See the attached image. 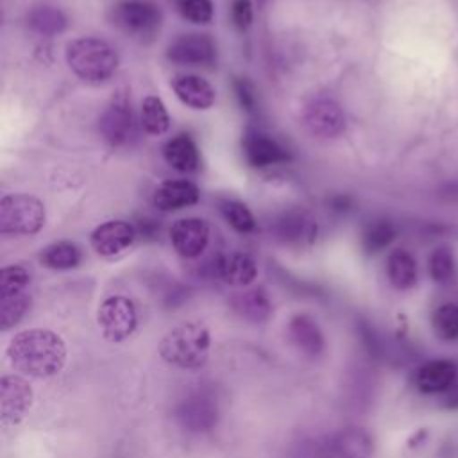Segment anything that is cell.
<instances>
[{
	"label": "cell",
	"instance_id": "d6a6232c",
	"mask_svg": "<svg viewBox=\"0 0 458 458\" xmlns=\"http://www.w3.org/2000/svg\"><path fill=\"white\" fill-rule=\"evenodd\" d=\"M2 301V329L7 331L11 327H14L29 311L30 308V293L29 292H21V293H14V295H5L0 297Z\"/></svg>",
	"mask_w": 458,
	"mask_h": 458
},
{
	"label": "cell",
	"instance_id": "ffe728a7",
	"mask_svg": "<svg viewBox=\"0 0 458 458\" xmlns=\"http://www.w3.org/2000/svg\"><path fill=\"white\" fill-rule=\"evenodd\" d=\"M172 89L175 97L188 107L206 111L215 104L216 91L209 81L195 73H179L172 79Z\"/></svg>",
	"mask_w": 458,
	"mask_h": 458
},
{
	"label": "cell",
	"instance_id": "ac0fdd59",
	"mask_svg": "<svg viewBox=\"0 0 458 458\" xmlns=\"http://www.w3.org/2000/svg\"><path fill=\"white\" fill-rule=\"evenodd\" d=\"M290 342L308 358H318L326 351V338L318 322L308 313H295L288 320Z\"/></svg>",
	"mask_w": 458,
	"mask_h": 458
},
{
	"label": "cell",
	"instance_id": "4316f807",
	"mask_svg": "<svg viewBox=\"0 0 458 458\" xmlns=\"http://www.w3.org/2000/svg\"><path fill=\"white\" fill-rule=\"evenodd\" d=\"M140 125L150 136H161L170 127V116L165 102L156 95H147L140 107Z\"/></svg>",
	"mask_w": 458,
	"mask_h": 458
},
{
	"label": "cell",
	"instance_id": "484cf974",
	"mask_svg": "<svg viewBox=\"0 0 458 458\" xmlns=\"http://www.w3.org/2000/svg\"><path fill=\"white\" fill-rule=\"evenodd\" d=\"M39 263L50 270H72L82 259L81 249L72 242H54L41 249Z\"/></svg>",
	"mask_w": 458,
	"mask_h": 458
},
{
	"label": "cell",
	"instance_id": "5b68a950",
	"mask_svg": "<svg viewBox=\"0 0 458 458\" xmlns=\"http://www.w3.org/2000/svg\"><path fill=\"white\" fill-rule=\"evenodd\" d=\"M43 202L29 193H7L0 199V233L4 236H32L45 225Z\"/></svg>",
	"mask_w": 458,
	"mask_h": 458
},
{
	"label": "cell",
	"instance_id": "9a60e30c",
	"mask_svg": "<svg viewBox=\"0 0 458 458\" xmlns=\"http://www.w3.org/2000/svg\"><path fill=\"white\" fill-rule=\"evenodd\" d=\"M136 227L125 220H107L97 225L89 236L93 250L102 258H114L136 240Z\"/></svg>",
	"mask_w": 458,
	"mask_h": 458
},
{
	"label": "cell",
	"instance_id": "83f0119b",
	"mask_svg": "<svg viewBox=\"0 0 458 458\" xmlns=\"http://www.w3.org/2000/svg\"><path fill=\"white\" fill-rule=\"evenodd\" d=\"M395 236H397V229L390 220H386V218L372 220L365 225V229L361 233V249L369 256L379 254L381 250L390 247V243L395 240Z\"/></svg>",
	"mask_w": 458,
	"mask_h": 458
},
{
	"label": "cell",
	"instance_id": "9c48e42d",
	"mask_svg": "<svg viewBox=\"0 0 458 458\" xmlns=\"http://www.w3.org/2000/svg\"><path fill=\"white\" fill-rule=\"evenodd\" d=\"M270 231L274 238L283 245L310 247L317 240L318 224L310 211L302 208H292L274 218Z\"/></svg>",
	"mask_w": 458,
	"mask_h": 458
},
{
	"label": "cell",
	"instance_id": "e575fe53",
	"mask_svg": "<svg viewBox=\"0 0 458 458\" xmlns=\"http://www.w3.org/2000/svg\"><path fill=\"white\" fill-rule=\"evenodd\" d=\"M233 88H234V95H236V100L242 106V109L254 111V107H256V89H254L252 82L245 77H238L233 82Z\"/></svg>",
	"mask_w": 458,
	"mask_h": 458
},
{
	"label": "cell",
	"instance_id": "ba28073f",
	"mask_svg": "<svg viewBox=\"0 0 458 458\" xmlns=\"http://www.w3.org/2000/svg\"><path fill=\"white\" fill-rule=\"evenodd\" d=\"M174 419L188 433H206L218 424L220 408L209 394L195 392L175 404Z\"/></svg>",
	"mask_w": 458,
	"mask_h": 458
},
{
	"label": "cell",
	"instance_id": "7c38bea8",
	"mask_svg": "<svg viewBox=\"0 0 458 458\" xmlns=\"http://www.w3.org/2000/svg\"><path fill=\"white\" fill-rule=\"evenodd\" d=\"M458 383V365L447 358L420 363L411 374V385L424 395H444Z\"/></svg>",
	"mask_w": 458,
	"mask_h": 458
},
{
	"label": "cell",
	"instance_id": "7a4b0ae2",
	"mask_svg": "<svg viewBox=\"0 0 458 458\" xmlns=\"http://www.w3.org/2000/svg\"><path fill=\"white\" fill-rule=\"evenodd\" d=\"M211 335L206 324L186 320L172 327L159 342V356L172 367L197 370L208 363Z\"/></svg>",
	"mask_w": 458,
	"mask_h": 458
},
{
	"label": "cell",
	"instance_id": "8fae6325",
	"mask_svg": "<svg viewBox=\"0 0 458 458\" xmlns=\"http://www.w3.org/2000/svg\"><path fill=\"white\" fill-rule=\"evenodd\" d=\"M304 127L318 138H336L345 131V113L340 104L327 97L313 98L302 111Z\"/></svg>",
	"mask_w": 458,
	"mask_h": 458
},
{
	"label": "cell",
	"instance_id": "cb8c5ba5",
	"mask_svg": "<svg viewBox=\"0 0 458 458\" xmlns=\"http://www.w3.org/2000/svg\"><path fill=\"white\" fill-rule=\"evenodd\" d=\"M386 277L395 290H410L415 286L419 270L415 258L404 249H394L386 256Z\"/></svg>",
	"mask_w": 458,
	"mask_h": 458
},
{
	"label": "cell",
	"instance_id": "8992f818",
	"mask_svg": "<svg viewBox=\"0 0 458 458\" xmlns=\"http://www.w3.org/2000/svg\"><path fill=\"white\" fill-rule=\"evenodd\" d=\"M100 134L113 148L131 147L138 136L136 118L131 106V97L125 88L113 93L100 116Z\"/></svg>",
	"mask_w": 458,
	"mask_h": 458
},
{
	"label": "cell",
	"instance_id": "277c9868",
	"mask_svg": "<svg viewBox=\"0 0 458 458\" xmlns=\"http://www.w3.org/2000/svg\"><path fill=\"white\" fill-rule=\"evenodd\" d=\"M111 23L127 38L152 41L163 25V11L152 0H118L109 11Z\"/></svg>",
	"mask_w": 458,
	"mask_h": 458
},
{
	"label": "cell",
	"instance_id": "f35d334b",
	"mask_svg": "<svg viewBox=\"0 0 458 458\" xmlns=\"http://www.w3.org/2000/svg\"><path fill=\"white\" fill-rule=\"evenodd\" d=\"M256 2H258V7H261V5H265L267 0H256Z\"/></svg>",
	"mask_w": 458,
	"mask_h": 458
},
{
	"label": "cell",
	"instance_id": "d6986e66",
	"mask_svg": "<svg viewBox=\"0 0 458 458\" xmlns=\"http://www.w3.org/2000/svg\"><path fill=\"white\" fill-rule=\"evenodd\" d=\"M200 191L188 179H166L152 193V204L159 211H179L199 202Z\"/></svg>",
	"mask_w": 458,
	"mask_h": 458
},
{
	"label": "cell",
	"instance_id": "6da1fadb",
	"mask_svg": "<svg viewBox=\"0 0 458 458\" xmlns=\"http://www.w3.org/2000/svg\"><path fill=\"white\" fill-rule=\"evenodd\" d=\"M5 354L9 363L21 374L45 379L59 374L66 363V344L64 340L45 327H32L16 333Z\"/></svg>",
	"mask_w": 458,
	"mask_h": 458
},
{
	"label": "cell",
	"instance_id": "3957f363",
	"mask_svg": "<svg viewBox=\"0 0 458 458\" xmlns=\"http://www.w3.org/2000/svg\"><path fill=\"white\" fill-rule=\"evenodd\" d=\"M70 70L86 82H104L118 68L116 50L104 39L93 36L75 38L64 50Z\"/></svg>",
	"mask_w": 458,
	"mask_h": 458
},
{
	"label": "cell",
	"instance_id": "f546056e",
	"mask_svg": "<svg viewBox=\"0 0 458 458\" xmlns=\"http://www.w3.org/2000/svg\"><path fill=\"white\" fill-rule=\"evenodd\" d=\"M218 209L224 216V220L236 231L242 234L252 233L256 227V218L252 215V211L240 200L234 199H222L218 202Z\"/></svg>",
	"mask_w": 458,
	"mask_h": 458
},
{
	"label": "cell",
	"instance_id": "603a6c76",
	"mask_svg": "<svg viewBox=\"0 0 458 458\" xmlns=\"http://www.w3.org/2000/svg\"><path fill=\"white\" fill-rule=\"evenodd\" d=\"M165 161L181 174H191L200 165L197 143L188 134H175L163 147Z\"/></svg>",
	"mask_w": 458,
	"mask_h": 458
},
{
	"label": "cell",
	"instance_id": "44dd1931",
	"mask_svg": "<svg viewBox=\"0 0 458 458\" xmlns=\"http://www.w3.org/2000/svg\"><path fill=\"white\" fill-rule=\"evenodd\" d=\"M229 306L240 318L250 324H263L274 313V304L268 293L259 286L233 293L229 297Z\"/></svg>",
	"mask_w": 458,
	"mask_h": 458
},
{
	"label": "cell",
	"instance_id": "836d02e7",
	"mask_svg": "<svg viewBox=\"0 0 458 458\" xmlns=\"http://www.w3.org/2000/svg\"><path fill=\"white\" fill-rule=\"evenodd\" d=\"M177 9L184 20L197 25L209 23L215 14L211 0H177Z\"/></svg>",
	"mask_w": 458,
	"mask_h": 458
},
{
	"label": "cell",
	"instance_id": "4dcf8cb0",
	"mask_svg": "<svg viewBox=\"0 0 458 458\" xmlns=\"http://www.w3.org/2000/svg\"><path fill=\"white\" fill-rule=\"evenodd\" d=\"M431 327L445 342L458 340V304L444 302L437 306L431 313Z\"/></svg>",
	"mask_w": 458,
	"mask_h": 458
},
{
	"label": "cell",
	"instance_id": "7402d4cb",
	"mask_svg": "<svg viewBox=\"0 0 458 458\" xmlns=\"http://www.w3.org/2000/svg\"><path fill=\"white\" fill-rule=\"evenodd\" d=\"M216 276L229 286L245 288L258 276V265L247 252H229L216 258Z\"/></svg>",
	"mask_w": 458,
	"mask_h": 458
},
{
	"label": "cell",
	"instance_id": "e0dca14e",
	"mask_svg": "<svg viewBox=\"0 0 458 458\" xmlns=\"http://www.w3.org/2000/svg\"><path fill=\"white\" fill-rule=\"evenodd\" d=\"M242 150L245 161L254 168H267L290 159L288 150L261 131H247L242 138Z\"/></svg>",
	"mask_w": 458,
	"mask_h": 458
},
{
	"label": "cell",
	"instance_id": "8d00e7d4",
	"mask_svg": "<svg viewBox=\"0 0 458 458\" xmlns=\"http://www.w3.org/2000/svg\"><path fill=\"white\" fill-rule=\"evenodd\" d=\"M329 206H331V209L342 213V211H347L351 208V199L347 195H336L329 200Z\"/></svg>",
	"mask_w": 458,
	"mask_h": 458
},
{
	"label": "cell",
	"instance_id": "52a82bcc",
	"mask_svg": "<svg viewBox=\"0 0 458 458\" xmlns=\"http://www.w3.org/2000/svg\"><path fill=\"white\" fill-rule=\"evenodd\" d=\"M97 322L107 342L120 344L134 333L138 326V311L129 297L109 295L98 306Z\"/></svg>",
	"mask_w": 458,
	"mask_h": 458
},
{
	"label": "cell",
	"instance_id": "4fadbf2b",
	"mask_svg": "<svg viewBox=\"0 0 458 458\" xmlns=\"http://www.w3.org/2000/svg\"><path fill=\"white\" fill-rule=\"evenodd\" d=\"M170 243L174 250L184 259H195L202 256L209 243V224L199 216L177 218L170 227Z\"/></svg>",
	"mask_w": 458,
	"mask_h": 458
},
{
	"label": "cell",
	"instance_id": "5bb4252c",
	"mask_svg": "<svg viewBox=\"0 0 458 458\" xmlns=\"http://www.w3.org/2000/svg\"><path fill=\"white\" fill-rule=\"evenodd\" d=\"M374 440L367 429L358 426L344 428L324 440L318 458H372Z\"/></svg>",
	"mask_w": 458,
	"mask_h": 458
},
{
	"label": "cell",
	"instance_id": "d590c367",
	"mask_svg": "<svg viewBox=\"0 0 458 458\" xmlns=\"http://www.w3.org/2000/svg\"><path fill=\"white\" fill-rule=\"evenodd\" d=\"M231 20L238 30L249 29L252 23V4L250 0H234L231 5Z\"/></svg>",
	"mask_w": 458,
	"mask_h": 458
},
{
	"label": "cell",
	"instance_id": "d4e9b609",
	"mask_svg": "<svg viewBox=\"0 0 458 458\" xmlns=\"http://www.w3.org/2000/svg\"><path fill=\"white\" fill-rule=\"evenodd\" d=\"M66 14L52 5H36L27 14V27L38 36H57L66 29Z\"/></svg>",
	"mask_w": 458,
	"mask_h": 458
},
{
	"label": "cell",
	"instance_id": "1f68e13d",
	"mask_svg": "<svg viewBox=\"0 0 458 458\" xmlns=\"http://www.w3.org/2000/svg\"><path fill=\"white\" fill-rule=\"evenodd\" d=\"M30 284V270L25 265L13 263L2 268L0 272V297L14 295L27 292Z\"/></svg>",
	"mask_w": 458,
	"mask_h": 458
},
{
	"label": "cell",
	"instance_id": "30bf717a",
	"mask_svg": "<svg viewBox=\"0 0 458 458\" xmlns=\"http://www.w3.org/2000/svg\"><path fill=\"white\" fill-rule=\"evenodd\" d=\"M166 59L179 66H213L216 63V43L200 32L179 34L166 47Z\"/></svg>",
	"mask_w": 458,
	"mask_h": 458
},
{
	"label": "cell",
	"instance_id": "74e56055",
	"mask_svg": "<svg viewBox=\"0 0 458 458\" xmlns=\"http://www.w3.org/2000/svg\"><path fill=\"white\" fill-rule=\"evenodd\" d=\"M442 397H444V406L447 410H458V383Z\"/></svg>",
	"mask_w": 458,
	"mask_h": 458
},
{
	"label": "cell",
	"instance_id": "2e32d148",
	"mask_svg": "<svg viewBox=\"0 0 458 458\" xmlns=\"http://www.w3.org/2000/svg\"><path fill=\"white\" fill-rule=\"evenodd\" d=\"M32 403L30 385L18 376H4L0 383V404H2V426H16Z\"/></svg>",
	"mask_w": 458,
	"mask_h": 458
},
{
	"label": "cell",
	"instance_id": "f1b7e54d",
	"mask_svg": "<svg viewBox=\"0 0 458 458\" xmlns=\"http://www.w3.org/2000/svg\"><path fill=\"white\" fill-rule=\"evenodd\" d=\"M428 274L437 284H447L456 276V259L449 247L440 245L428 258Z\"/></svg>",
	"mask_w": 458,
	"mask_h": 458
}]
</instances>
